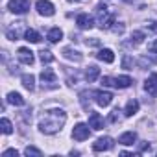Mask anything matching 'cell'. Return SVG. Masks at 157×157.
Listing matches in <instances>:
<instances>
[{"mask_svg": "<svg viewBox=\"0 0 157 157\" xmlns=\"http://www.w3.org/2000/svg\"><path fill=\"white\" fill-rule=\"evenodd\" d=\"M65 122H67V113L63 109H59V107L48 109L39 118V131L44 133V135H54V133L63 129Z\"/></svg>", "mask_w": 157, "mask_h": 157, "instance_id": "6da1fadb", "label": "cell"}, {"mask_svg": "<svg viewBox=\"0 0 157 157\" xmlns=\"http://www.w3.org/2000/svg\"><path fill=\"white\" fill-rule=\"evenodd\" d=\"M96 22H98V26H100L102 30H104V28L107 30V28H111V24L115 22V17L109 13V10H107L105 6L100 4V6L96 8Z\"/></svg>", "mask_w": 157, "mask_h": 157, "instance_id": "7a4b0ae2", "label": "cell"}, {"mask_svg": "<svg viewBox=\"0 0 157 157\" xmlns=\"http://www.w3.org/2000/svg\"><path fill=\"white\" fill-rule=\"evenodd\" d=\"M8 10L15 15H24L30 10V0H10Z\"/></svg>", "mask_w": 157, "mask_h": 157, "instance_id": "3957f363", "label": "cell"}, {"mask_svg": "<svg viewBox=\"0 0 157 157\" xmlns=\"http://www.w3.org/2000/svg\"><path fill=\"white\" fill-rule=\"evenodd\" d=\"M91 126L89 124H83V122H80V124H76L74 126V129H72V139L74 140H87L89 139V135H91V129H89Z\"/></svg>", "mask_w": 157, "mask_h": 157, "instance_id": "277c9868", "label": "cell"}, {"mask_svg": "<svg viewBox=\"0 0 157 157\" xmlns=\"http://www.w3.org/2000/svg\"><path fill=\"white\" fill-rule=\"evenodd\" d=\"M35 10L43 17H52L56 13V8H54V4L50 2V0H37V2H35Z\"/></svg>", "mask_w": 157, "mask_h": 157, "instance_id": "5b68a950", "label": "cell"}, {"mask_svg": "<svg viewBox=\"0 0 157 157\" xmlns=\"http://www.w3.org/2000/svg\"><path fill=\"white\" fill-rule=\"evenodd\" d=\"M94 102L100 105V107H107L111 102H113V94L109 91H96L94 93Z\"/></svg>", "mask_w": 157, "mask_h": 157, "instance_id": "8992f818", "label": "cell"}, {"mask_svg": "<svg viewBox=\"0 0 157 157\" xmlns=\"http://www.w3.org/2000/svg\"><path fill=\"white\" fill-rule=\"evenodd\" d=\"M113 148V139L111 137H100L96 142H93V150L94 151H107Z\"/></svg>", "mask_w": 157, "mask_h": 157, "instance_id": "52a82bcc", "label": "cell"}, {"mask_svg": "<svg viewBox=\"0 0 157 157\" xmlns=\"http://www.w3.org/2000/svg\"><path fill=\"white\" fill-rule=\"evenodd\" d=\"M76 24H78V28H80V30H91L93 24H94V21L87 13H80V15L76 17Z\"/></svg>", "mask_w": 157, "mask_h": 157, "instance_id": "ba28073f", "label": "cell"}, {"mask_svg": "<svg viewBox=\"0 0 157 157\" xmlns=\"http://www.w3.org/2000/svg\"><path fill=\"white\" fill-rule=\"evenodd\" d=\"M17 56H19V61L21 63H24V65H33V61H35V56H33V52L30 50V48H19V52H17Z\"/></svg>", "mask_w": 157, "mask_h": 157, "instance_id": "9c48e42d", "label": "cell"}, {"mask_svg": "<svg viewBox=\"0 0 157 157\" xmlns=\"http://www.w3.org/2000/svg\"><path fill=\"white\" fill-rule=\"evenodd\" d=\"M144 91H146L150 96H157V74H151L148 80H146Z\"/></svg>", "mask_w": 157, "mask_h": 157, "instance_id": "30bf717a", "label": "cell"}, {"mask_svg": "<svg viewBox=\"0 0 157 157\" xmlns=\"http://www.w3.org/2000/svg\"><path fill=\"white\" fill-rule=\"evenodd\" d=\"M89 126H91L93 129H102V128H104V118H102V115L91 111V115H89Z\"/></svg>", "mask_w": 157, "mask_h": 157, "instance_id": "8fae6325", "label": "cell"}, {"mask_svg": "<svg viewBox=\"0 0 157 157\" xmlns=\"http://www.w3.org/2000/svg\"><path fill=\"white\" fill-rule=\"evenodd\" d=\"M118 142L124 144V146H133L137 142V133L135 131H126V133H122L118 137Z\"/></svg>", "mask_w": 157, "mask_h": 157, "instance_id": "7c38bea8", "label": "cell"}, {"mask_svg": "<svg viewBox=\"0 0 157 157\" xmlns=\"http://www.w3.org/2000/svg\"><path fill=\"white\" fill-rule=\"evenodd\" d=\"M41 82H43V83H50V85H52V83H56V82H57V76H56V72H54V70L44 68V70L41 72ZM52 87H54V85H52Z\"/></svg>", "mask_w": 157, "mask_h": 157, "instance_id": "4fadbf2b", "label": "cell"}, {"mask_svg": "<svg viewBox=\"0 0 157 157\" xmlns=\"http://www.w3.org/2000/svg\"><path fill=\"white\" fill-rule=\"evenodd\" d=\"M63 57L65 59H70V61H76V63H80L83 59V56L78 52V50H72V48H65L63 50Z\"/></svg>", "mask_w": 157, "mask_h": 157, "instance_id": "5bb4252c", "label": "cell"}, {"mask_svg": "<svg viewBox=\"0 0 157 157\" xmlns=\"http://www.w3.org/2000/svg\"><path fill=\"white\" fill-rule=\"evenodd\" d=\"M131 83H133V80H131L129 76H118V78H115V87L117 89H128Z\"/></svg>", "mask_w": 157, "mask_h": 157, "instance_id": "9a60e30c", "label": "cell"}, {"mask_svg": "<svg viewBox=\"0 0 157 157\" xmlns=\"http://www.w3.org/2000/svg\"><path fill=\"white\" fill-rule=\"evenodd\" d=\"M46 39H48L50 43H59V41L63 39V32H61L59 28H50L48 33H46Z\"/></svg>", "mask_w": 157, "mask_h": 157, "instance_id": "2e32d148", "label": "cell"}, {"mask_svg": "<svg viewBox=\"0 0 157 157\" xmlns=\"http://www.w3.org/2000/svg\"><path fill=\"white\" fill-rule=\"evenodd\" d=\"M98 59L104 61V63H113V61H115V54H113V50H109V48H102V50L98 52Z\"/></svg>", "mask_w": 157, "mask_h": 157, "instance_id": "e0dca14e", "label": "cell"}, {"mask_svg": "<svg viewBox=\"0 0 157 157\" xmlns=\"http://www.w3.org/2000/svg\"><path fill=\"white\" fill-rule=\"evenodd\" d=\"M98 76H100V68H98L96 65H91V67L85 70V78H87V82H89V83H91V82H94Z\"/></svg>", "mask_w": 157, "mask_h": 157, "instance_id": "ac0fdd59", "label": "cell"}, {"mask_svg": "<svg viewBox=\"0 0 157 157\" xmlns=\"http://www.w3.org/2000/svg\"><path fill=\"white\" fill-rule=\"evenodd\" d=\"M137 111H139V102H137V100H129V102L126 104L124 115H126V117H133Z\"/></svg>", "mask_w": 157, "mask_h": 157, "instance_id": "d6986e66", "label": "cell"}, {"mask_svg": "<svg viewBox=\"0 0 157 157\" xmlns=\"http://www.w3.org/2000/svg\"><path fill=\"white\" fill-rule=\"evenodd\" d=\"M24 39H26L28 43H39V41H41V35H39L35 30L28 28V30H24Z\"/></svg>", "mask_w": 157, "mask_h": 157, "instance_id": "ffe728a7", "label": "cell"}, {"mask_svg": "<svg viewBox=\"0 0 157 157\" xmlns=\"http://www.w3.org/2000/svg\"><path fill=\"white\" fill-rule=\"evenodd\" d=\"M8 102H10L11 105H17V107L24 105V98H22L19 93H10V94H8Z\"/></svg>", "mask_w": 157, "mask_h": 157, "instance_id": "44dd1931", "label": "cell"}, {"mask_svg": "<svg viewBox=\"0 0 157 157\" xmlns=\"http://www.w3.org/2000/svg\"><path fill=\"white\" fill-rule=\"evenodd\" d=\"M22 85H24V89L33 91V89H35V78H33L32 74H24V76H22Z\"/></svg>", "mask_w": 157, "mask_h": 157, "instance_id": "7402d4cb", "label": "cell"}, {"mask_svg": "<svg viewBox=\"0 0 157 157\" xmlns=\"http://www.w3.org/2000/svg\"><path fill=\"white\" fill-rule=\"evenodd\" d=\"M0 128H2V133H4V135L13 133V124H11L10 118H2V120H0Z\"/></svg>", "mask_w": 157, "mask_h": 157, "instance_id": "603a6c76", "label": "cell"}, {"mask_svg": "<svg viewBox=\"0 0 157 157\" xmlns=\"http://www.w3.org/2000/svg\"><path fill=\"white\" fill-rule=\"evenodd\" d=\"M39 57H41L43 63H52V61H54V54H52L50 50H41V52H39Z\"/></svg>", "mask_w": 157, "mask_h": 157, "instance_id": "cb8c5ba5", "label": "cell"}, {"mask_svg": "<svg viewBox=\"0 0 157 157\" xmlns=\"http://www.w3.org/2000/svg\"><path fill=\"white\" fill-rule=\"evenodd\" d=\"M24 155H33V157H41V155H43V151H41L39 148H35V146H26V150H24Z\"/></svg>", "mask_w": 157, "mask_h": 157, "instance_id": "d4e9b609", "label": "cell"}, {"mask_svg": "<svg viewBox=\"0 0 157 157\" xmlns=\"http://www.w3.org/2000/svg\"><path fill=\"white\" fill-rule=\"evenodd\" d=\"M144 41V33L142 32H133L131 33V44H140Z\"/></svg>", "mask_w": 157, "mask_h": 157, "instance_id": "484cf974", "label": "cell"}, {"mask_svg": "<svg viewBox=\"0 0 157 157\" xmlns=\"http://www.w3.org/2000/svg\"><path fill=\"white\" fill-rule=\"evenodd\" d=\"M102 85L104 87H111V85H115V80H113V78H109V76H104L102 78Z\"/></svg>", "mask_w": 157, "mask_h": 157, "instance_id": "4316f807", "label": "cell"}, {"mask_svg": "<svg viewBox=\"0 0 157 157\" xmlns=\"http://www.w3.org/2000/svg\"><path fill=\"white\" fill-rule=\"evenodd\" d=\"M148 52L150 54H157V39H153L151 43H148Z\"/></svg>", "mask_w": 157, "mask_h": 157, "instance_id": "83f0119b", "label": "cell"}, {"mask_svg": "<svg viewBox=\"0 0 157 157\" xmlns=\"http://www.w3.org/2000/svg\"><path fill=\"white\" fill-rule=\"evenodd\" d=\"M17 155H19V151H17V150H13V148L6 150V151L2 153V157H17Z\"/></svg>", "mask_w": 157, "mask_h": 157, "instance_id": "f1b7e54d", "label": "cell"}, {"mask_svg": "<svg viewBox=\"0 0 157 157\" xmlns=\"http://www.w3.org/2000/svg\"><path fill=\"white\" fill-rule=\"evenodd\" d=\"M131 65H133V61H131V57H129V56H126V57L122 59V67H124V68H129Z\"/></svg>", "mask_w": 157, "mask_h": 157, "instance_id": "f546056e", "label": "cell"}, {"mask_svg": "<svg viewBox=\"0 0 157 157\" xmlns=\"http://www.w3.org/2000/svg\"><path fill=\"white\" fill-rule=\"evenodd\" d=\"M111 30H113L115 33H122V32H124V24H120V26H113Z\"/></svg>", "mask_w": 157, "mask_h": 157, "instance_id": "4dcf8cb0", "label": "cell"}, {"mask_svg": "<svg viewBox=\"0 0 157 157\" xmlns=\"http://www.w3.org/2000/svg\"><path fill=\"white\" fill-rule=\"evenodd\" d=\"M146 150H150V144H140V151H146Z\"/></svg>", "mask_w": 157, "mask_h": 157, "instance_id": "1f68e13d", "label": "cell"}]
</instances>
